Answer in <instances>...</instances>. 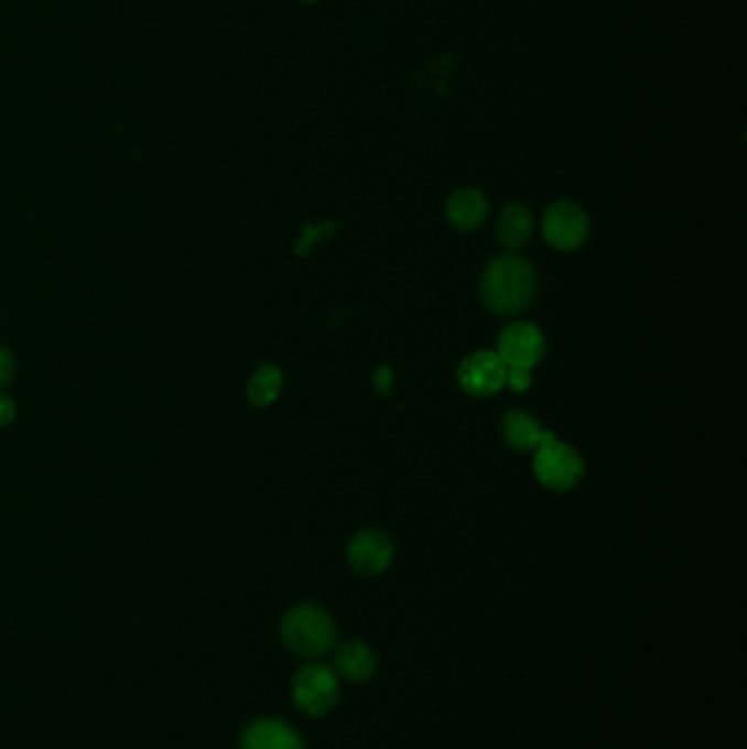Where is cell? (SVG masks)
Masks as SVG:
<instances>
[{
  "instance_id": "cell-1",
  "label": "cell",
  "mask_w": 747,
  "mask_h": 749,
  "mask_svg": "<svg viewBox=\"0 0 747 749\" xmlns=\"http://www.w3.org/2000/svg\"><path fill=\"white\" fill-rule=\"evenodd\" d=\"M485 307L496 316H516L531 307L538 296V274L520 254L507 252L496 257L480 283Z\"/></svg>"
},
{
  "instance_id": "cell-2",
  "label": "cell",
  "mask_w": 747,
  "mask_h": 749,
  "mask_svg": "<svg viewBox=\"0 0 747 749\" xmlns=\"http://www.w3.org/2000/svg\"><path fill=\"white\" fill-rule=\"evenodd\" d=\"M281 636L292 653L314 658L334 649L336 622L323 607L303 603L283 616Z\"/></svg>"
},
{
  "instance_id": "cell-3",
  "label": "cell",
  "mask_w": 747,
  "mask_h": 749,
  "mask_svg": "<svg viewBox=\"0 0 747 749\" xmlns=\"http://www.w3.org/2000/svg\"><path fill=\"white\" fill-rule=\"evenodd\" d=\"M292 699L307 717H325L340 702V682L334 669L321 662L303 664L292 680Z\"/></svg>"
},
{
  "instance_id": "cell-4",
  "label": "cell",
  "mask_w": 747,
  "mask_h": 749,
  "mask_svg": "<svg viewBox=\"0 0 747 749\" xmlns=\"http://www.w3.org/2000/svg\"><path fill=\"white\" fill-rule=\"evenodd\" d=\"M533 471L540 485H544L551 491L565 493L578 487V482L585 476V465L576 449L561 443L555 436L535 449Z\"/></svg>"
},
{
  "instance_id": "cell-5",
  "label": "cell",
  "mask_w": 747,
  "mask_h": 749,
  "mask_svg": "<svg viewBox=\"0 0 747 749\" xmlns=\"http://www.w3.org/2000/svg\"><path fill=\"white\" fill-rule=\"evenodd\" d=\"M542 232L555 250L561 252L578 250L589 235L587 213L570 199L557 202L546 210Z\"/></svg>"
},
{
  "instance_id": "cell-6",
  "label": "cell",
  "mask_w": 747,
  "mask_h": 749,
  "mask_svg": "<svg viewBox=\"0 0 747 749\" xmlns=\"http://www.w3.org/2000/svg\"><path fill=\"white\" fill-rule=\"evenodd\" d=\"M456 377L469 397H491L505 388L507 365L494 351H476L461 362Z\"/></svg>"
},
{
  "instance_id": "cell-7",
  "label": "cell",
  "mask_w": 747,
  "mask_h": 749,
  "mask_svg": "<svg viewBox=\"0 0 747 749\" xmlns=\"http://www.w3.org/2000/svg\"><path fill=\"white\" fill-rule=\"evenodd\" d=\"M546 354L544 334L531 323H513L498 338V356L507 367L533 369Z\"/></svg>"
},
{
  "instance_id": "cell-8",
  "label": "cell",
  "mask_w": 747,
  "mask_h": 749,
  "mask_svg": "<svg viewBox=\"0 0 747 749\" xmlns=\"http://www.w3.org/2000/svg\"><path fill=\"white\" fill-rule=\"evenodd\" d=\"M347 557L356 572L365 576H375L381 574L392 563L394 546L386 533L367 529L351 540Z\"/></svg>"
},
{
  "instance_id": "cell-9",
  "label": "cell",
  "mask_w": 747,
  "mask_h": 749,
  "mask_svg": "<svg viewBox=\"0 0 747 749\" xmlns=\"http://www.w3.org/2000/svg\"><path fill=\"white\" fill-rule=\"evenodd\" d=\"M239 749H305L301 735L281 719H257L239 739Z\"/></svg>"
},
{
  "instance_id": "cell-10",
  "label": "cell",
  "mask_w": 747,
  "mask_h": 749,
  "mask_svg": "<svg viewBox=\"0 0 747 749\" xmlns=\"http://www.w3.org/2000/svg\"><path fill=\"white\" fill-rule=\"evenodd\" d=\"M377 666H379L377 653L367 642H360V640L345 642L334 653L336 675L351 684L371 682L377 673Z\"/></svg>"
},
{
  "instance_id": "cell-11",
  "label": "cell",
  "mask_w": 747,
  "mask_h": 749,
  "mask_svg": "<svg viewBox=\"0 0 747 749\" xmlns=\"http://www.w3.org/2000/svg\"><path fill=\"white\" fill-rule=\"evenodd\" d=\"M502 436L507 445L516 452H535L540 445L555 438L553 432H546L542 423L524 410H509L505 414Z\"/></svg>"
},
{
  "instance_id": "cell-12",
  "label": "cell",
  "mask_w": 747,
  "mask_h": 749,
  "mask_svg": "<svg viewBox=\"0 0 747 749\" xmlns=\"http://www.w3.org/2000/svg\"><path fill=\"white\" fill-rule=\"evenodd\" d=\"M487 213H489L487 197L478 188L472 187L454 191L447 199V206H445L447 221L456 230H463V232L480 228L487 219Z\"/></svg>"
},
{
  "instance_id": "cell-13",
  "label": "cell",
  "mask_w": 747,
  "mask_h": 749,
  "mask_svg": "<svg viewBox=\"0 0 747 749\" xmlns=\"http://www.w3.org/2000/svg\"><path fill=\"white\" fill-rule=\"evenodd\" d=\"M535 235V217L527 204L513 202L498 217V239L509 250L524 248Z\"/></svg>"
},
{
  "instance_id": "cell-14",
  "label": "cell",
  "mask_w": 747,
  "mask_h": 749,
  "mask_svg": "<svg viewBox=\"0 0 747 749\" xmlns=\"http://www.w3.org/2000/svg\"><path fill=\"white\" fill-rule=\"evenodd\" d=\"M281 386H283V377H281V371L277 367H261L257 373L252 374L250 383H248V397L255 405L263 408V405H270L279 392H281Z\"/></svg>"
},
{
  "instance_id": "cell-15",
  "label": "cell",
  "mask_w": 747,
  "mask_h": 749,
  "mask_svg": "<svg viewBox=\"0 0 747 749\" xmlns=\"http://www.w3.org/2000/svg\"><path fill=\"white\" fill-rule=\"evenodd\" d=\"M505 386L511 388L513 392H527V390L533 386V373H531V369H524V367H507Z\"/></svg>"
},
{
  "instance_id": "cell-16",
  "label": "cell",
  "mask_w": 747,
  "mask_h": 749,
  "mask_svg": "<svg viewBox=\"0 0 747 749\" xmlns=\"http://www.w3.org/2000/svg\"><path fill=\"white\" fill-rule=\"evenodd\" d=\"M13 377V358L7 349L0 347V390L11 381Z\"/></svg>"
},
{
  "instance_id": "cell-17",
  "label": "cell",
  "mask_w": 747,
  "mask_h": 749,
  "mask_svg": "<svg viewBox=\"0 0 747 749\" xmlns=\"http://www.w3.org/2000/svg\"><path fill=\"white\" fill-rule=\"evenodd\" d=\"M390 386H392V373H390V369L379 367V369L375 371V388H377L381 394H388V392H390Z\"/></svg>"
},
{
  "instance_id": "cell-18",
  "label": "cell",
  "mask_w": 747,
  "mask_h": 749,
  "mask_svg": "<svg viewBox=\"0 0 747 749\" xmlns=\"http://www.w3.org/2000/svg\"><path fill=\"white\" fill-rule=\"evenodd\" d=\"M13 416H15V405H13L11 397H7V394L0 390V425H7Z\"/></svg>"
}]
</instances>
